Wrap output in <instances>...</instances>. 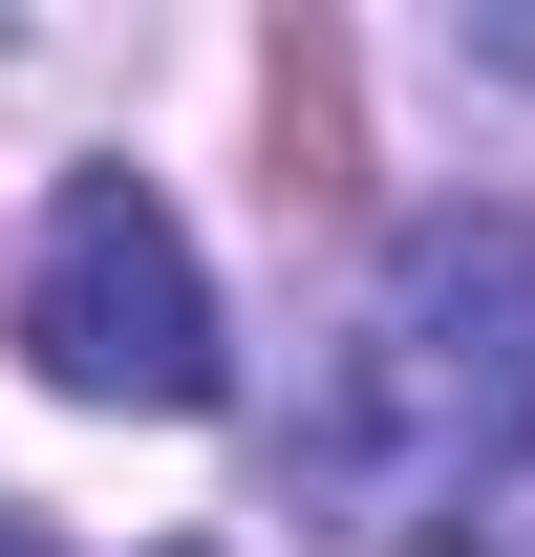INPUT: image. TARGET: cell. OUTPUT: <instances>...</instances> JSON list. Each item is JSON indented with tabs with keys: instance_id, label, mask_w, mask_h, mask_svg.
Returning <instances> with one entry per match:
<instances>
[{
	"instance_id": "obj_3",
	"label": "cell",
	"mask_w": 535,
	"mask_h": 557,
	"mask_svg": "<svg viewBox=\"0 0 535 557\" xmlns=\"http://www.w3.org/2000/svg\"><path fill=\"white\" fill-rule=\"evenodd\" d=\"M258 129H278V214H300V194H364V86H343V22H278Z\"/></svg>"
},
{
	"instance_id": "obj_1",
	"label": "cell",
	"mask_w": 535,
	"mask_h": 557,
	"mask_svg": "<svg viewBox=\"0 0 535 557\" xmlns=\"http://www.w3.org/2000/svg\"><path fill=\"white\" fill-rule=\"evenodd\" d=\"M278 472L322 536H450L535 472V214H428L322 344Z\"/></svg>"
},
{
	"instance_id": "obj_4",
	"label": "cell",
	"mask_w": 535,
	"mask_h": 557,
	"mask_svg": "<svg viewBox=\"0 0 535 557\" xmlns=\"http://www.w3.org/2000/svg\"><path fill=\"white\" fill-rule=\"evenodd\" d=\"M0 557H43V536H22V515H0Z\"/></svg>"
},
{
	"instance_id": "obj_2",
	"label": "cell",
	"mask_w": 535,
	"mask_h": 557,
	"mask_svg": "<svg viewBox=\"0 0 535 557\" xmlns=\"http://www.w3.org/2000/svg\"><path fill=\"white\" fill-rule=\"evenodd\" d=\"M22 364L65 408H150V429L236 386L214 364V278H194V236H172L150 172H65L43 194V236H22Z\"/></svg>"
}]
</instances>
